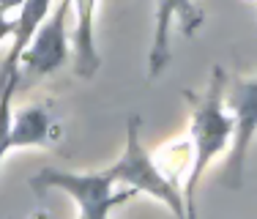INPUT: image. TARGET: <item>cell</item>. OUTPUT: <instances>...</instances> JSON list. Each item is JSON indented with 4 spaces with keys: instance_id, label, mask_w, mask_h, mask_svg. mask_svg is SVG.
I'll use <instances>...</instances> for the list:
<instances>
[{
    "instance_id": "obj_1",
    "label": "cell",
    "mask_w": 257,
    "mask_h": 219,
    "mask_svg": "<svg viewBox=\"0 0 257 219\" xmlns=\"http://www.w3.org/2000/svg\"><path fill=\"white\" fill-rule=\"evenodd\" d=\"M224 88H227L224 71L213 69L211 85H208L205 96L200 99L197 110L192 113V124H189V151H192L189 159H192V167H189L186 186H183L186 216H194V197H197V186L203 181L208 164L230 148L232 118L224 107Z\"/></svg>"
},
{
    "instance_id": "obj_5",
    "label": "cell",
    "mask_w": 257,
    "mask_h": 219,
    "mask_svg": "<svg viewBox=\"0 0 257 219\" xmlns=\"http://www.w3.org/2000/svg\"><path fill=\"white\" fill-rule=\"evenodd\" d=\"M224 101L232 118V140L227 148V184L238 189L243 181L246 154L257 135V77L254 80H238L224 88Z\"/></svg>"
},
{
    "instance_id": "obj_8",
    "label": "cell",
    "mask_w": 257,
    "mask_h": 219,
    "mask_svg": "<svg viewBox=\"0 0 257 219\" xmlns=\"http://www.w3.org/2000/svg\"><path fill=\"white\" fill-rule=\"evenodd\" d=\"M77 11L74 28V60L79 77H93L101 66L99 50H96V0H71Z\"/></svg>"
},
{
    "instance_id": "obj_6",
    "label": "cell",
    "mask_w": 257,
    "mask_h": 219,
    "mask_svg": "<svg viewBox=\"0 0 257 219\" xmlns=\"http://www.w3.org/2000/svg\"><path fill=\"white\" fill-rule=\"evenodd\" d=\"M173 20L181 22V33H194L203 22V11L192 0H159L156 6V28H154V44H151V77H159L170 60V25Z\"/></svg>"
},
{
    "instance_id": "obj_3",
    "label": "cell",
    "mask_w": 257,
    "mask_h": 219,
    "mask_svg": "<svg viewBox=\"0 0 257 219\" xmlns=\"http://www.w3.org/2000/svg\"><path fill=\"white\" fill-rule=\"evenodd\" d=\"M30 186L39 192L44 189L66 192L79 205V216L82 219H104L115 205L126 203L137 194L134 189L115 192V181L104 170L101 173H69V170L44 167L39 175L30 178Z\"/></svg>"
},
{
    "instance_id": "obj_4",
    "label": "cell",
    "mask_w": 257,
    "mask_h": 219,
    "mask_svg": "<svg viewBox=\"0 0 257 219\" xmlns=\"http://www.w3.org/2000/svg\"><path fill=\"white\" fill-rule=\"evenodd\" d=\"M69 9L71 0H58V9L36 28L30 44L20 55V80L22 77L55 74L69 58Z\"/></svg>"
},
{
    "instance_id": "obj_2",
    "label": "cell",
    "mask_w": 257,
    "mask_h": 219,
    "mask_svg": "<svg viewBox=\"0 0 257 219\" xmlns=\"http://www.w3.org/2000/svg\"><path fill=\"white\" fill-rule=\"evenodd\" d=\"M104 173L115 181V184H126L134 192H145L154 200L164 203L175 216H186L183 208V194L178 192L173 175H167L162 167L154 162V156L145 151L143 140H140V118L132 115L126 124V148L118 156V162H112Z\"/></svg>"
},
{
    "instance_id": "obj_10",
    "label": "cell",
    "mask_w": 257,
    "mask_h": 219,
    "mask_svg": "<svg viewBox=\"0 0 257 219\" xmlns=\"http://www.w3.org/2000/svg\"><path fill=\"white\" fill-rule=\"evenodd\" d=\"M20 85V74L9 77L6 82H0V162L9 154V132H11V99H14V90Z\"/></svg>"
},
{
    "instance_id": "obj_7",
    "label": "cell",
    "mask_w": 257,
    "mask_h": 219,
    "mask_svg": "<svg viewBox=\"0 0 257 219\" xmlns=\"http://www.w3.org/2000/svg\"><path fill=\"white\" fill-rule=\"evenodd\" d=\"M50 11H52V0H25L20 6V17L14 20V33H11V50L6 55L3 66H0V82L20 74V55L30 44L36 28L47 20Z\"/></svg>"
},
{
    "instance_id": "obj_12",
    "label": "cell",
    "mask_w": 257,
    "mask_h": 219,
    "mask_svg": "<svg viewBox=\"0 0 257 219\" xmlns=\"http://www.w3.org/2000/svg\"><path fill=\"white\" fill-rule=\"evenodd\" d=\"M22 3H25V0H0V11H6V14H9V11L20 9Z\"/></svg>"
},
{
    "instance_id": "obj_11",
    "label": "cell",
    "mask_w": 257,
    "mask_h": 219,
    "mask_svg": "<svg viewBox=\"0 0 257 219\" xmlns=\"http://www.w3.org/2000/svg\"><path fill=\"white\" fill-rule=\"evenodd\" d=\"M11 33H14V22L9 20V14H6V11H0V41L11 39Z\"/></svg>"
},
{
    "instance_id": "obj_9",
    "label": "cell",
    "mask_w": 257,
    "mask_h": 219,
    "mask_svg": "<svg viewBox=\"0 0 257 219\" xmlns=\"http://www.w3.org/2000/svg\"><path fill=\"white\" fill-rule=\"evenodd\" d=\"M55 137H58V129H55L50 113H47L44 107H25L11 118L9 151L50 145Z\"/></svg>"
}]
</instances>
